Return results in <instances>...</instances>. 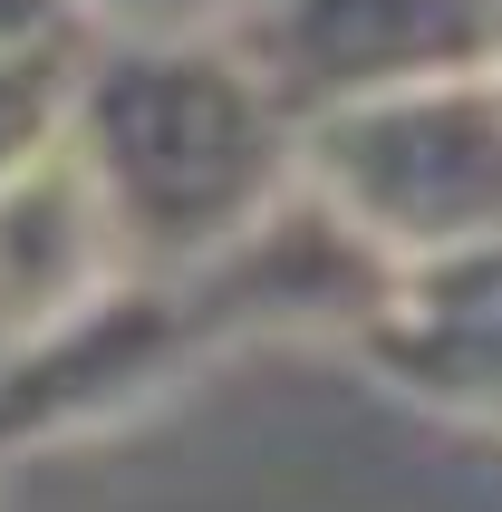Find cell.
Returning <instances> with one entry per match:
<instances>
[{
    "label": "cell",
    "instance_id": "cell-5",
    "mask_svg": "<svg viewBox=\"0 0 502 512\" xmlns=\"http://www.w3.org/2000/svg\"><path fill=\"white\" fill-rule=\"evenodd\" d=\"M126 271H136L126 232H116L78 145H49L39 165L0 184V358H20L78 310H97Z\"/></svg>",
    "mask_w": 502,
    "mask_h": 512
},
{
    "label": "cell",
    "instance_id": "cell-2",
    "mask_svg": "<svg viewBox=\"0 0 502 512\" xmlns=\"http://www.w3.org/2000/svg\"><path fill=\"white\" fill-rule=\"evenodd\" d=\"M300 174L396 271L483 252L502 242V68L319 107L300 126Z\"/></svg>",
    "mask_w": 502,
    "mask_h": 512
},
{
    "label": "cell",
    "instance_id": "cell-10",
    "mask_svg": "<svg viewBox=\"0 0 502 512\" xmlns=\"http://www.w3.org/2000/svg\"><path fill=\"white\" fill-rule=\"evenodd\" d=\"M493 68H502V39H493Z\"/></svg>",
    "mask_w": 502,
    "mask_h": 512
},
{
    "label": "cell",
    "instance_id": "cell-7",
    "mask_svg": "<svg viewBox=\"0 0 502 512\" xmlns=\"http://www.w3.org/2000/svg\"><path fill=\"white\" fill-rule=\"evenodd\" d=\"M78 58H87V39H58V49H0V184H10L20 165H39L49 145H68Z\"/></svg>",
    "mask_w": 502,
    "mask_h": 512
},
{
    "label": "cell",
    "instance_id": "cell-4",
    "mask_svg": "<svg viewBox=\"0 0 502 512\" xmlns=\"http://www.w3.org/2000/svg\"><path fill=\"white\" fill-rule=\"evenodd\" d=\"M502 0H261V20L242 29V49L271 68V87L300 107L377 97V87L454 78V68H493Z\"/></svg>",
    "mask_w": 502,
    "mask_h": 512
},
{
    "label": "cell",
    "instance_id": "cell-3",
    "mask_svg": "<svg viewBox=\"0 0 502 512\" xmlns=\"http://www.w3.org/2000/svg\"><path fill=\"white\" fill-rule=\"evenodd\" d=\"M194 358H223L203 290L184 271H126L97 310H78L20 358H0V455L107 426V416L145 406L155 387H174Z\"/></svg>",
    "mask_w": 502,
    "mask_h": 512
},
{
    "label": "cell",
    "instance_id": "cell-9",
    "mask_svg": "<svg viewBox=\"0 0 502 512\" xmlns=\"http://www.w3.org/2000/svg\"><path fill=\"white\" fill-rule=\"evenodd\" d=\"M58 39H97L87 0H0V49H58Z\"/></svg>",
    "mask_w": 502,
    "mask_h": 512
},
{
    "label": "cell",
    "instance_id": "cell-6",
    "mask_svg": "<svg viewBox=\"0 0 502 512\" xmlns=\"http://www.w3.org/2000/svg\"><path fill=\"white\" fill-rule=\"evenodd\" d=\"M358 358L396 397L502 435V242L406 271V290L358 339Z\"/></svg>",
    "mask_w": 502,
    "mask_h": 512
},
{
    "label": "cell",
    "instance_id": "cell-8",
    "mask_svg": "<svg viewBox=\"0 0 502 512\" xmlns=\"http://www.w3.org/2000/svg\"><path fill=\"white\" fill-rule=\"evenodd\" d=\"M261 0H87L97 39H242Z\"/></svg>",
    "mask_w": 502,
    "mask_h": 512
},
{
    "label": "cell",
    "instance_id": "cell-1",
    "mask_svg": "<svg viewBox=\"0 0 502 512\" xmlns=\"http://www.w3.org/2000/svg\"><path fill=\"white\" fill-rule=\"evenodd\" d=\"M68 145L136 271H194L300 184V107L242 39H87Z\"/></svg>",
    "mask_w": 502,
    "mask_h": 512
}]
</instances>
